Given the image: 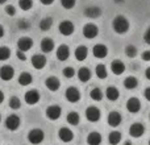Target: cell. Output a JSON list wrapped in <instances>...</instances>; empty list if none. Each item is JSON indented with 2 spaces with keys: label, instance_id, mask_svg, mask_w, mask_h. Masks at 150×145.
<instances>
[{
  "label": "cell",
  "instance_id": "obj_7",
  "mask_svg": "<svg viewBox=\"0 0 150 145\" xmlns=\"http://www.w3.org/2000/svg\"><path fill=\"white\" fill-rule=\"evenodd\" d=\"M61 114H62V109H61V107L57 106V104L49 106L46 108V116H47V119H50V120H58L61 117Z\"/></svg>",
  "mask_w": 150,
  "mask_h": 145
},
{
  "label": "cell",
  "instance_id": "obj_50",
  "mask_svg": "<svg viewBox=\"0 0 150 145\" xmlns=\"http://www.w3.org/2000/svg\"><path fill=\"white\" fill-rule=\"evenodd\" d=\"M124 145H132V143H130V141L128 140V141H125V143H124Z\"/></svg>",
  "mask_w": 150,
  "mask_h": 145
},
{
  "label": "cell",
  "instance_id": "obj_24",
  "mask_svg": "<svg viewBox=\"0 0 150 145\" xmlns=\"http://www.w3.org/2000/svg\"><path fill=\"white\" fill-rule=\"evenodd\" d=\"M74 54H75V58H76L78 61H84L86 58H87L88 50H87V48H86L84 45H80V46H78L76 49H75Z\"/></svg>",
  "mask_w": 150,
  "mask_h": 145
},
{
  "label": "cell",
  "instance_id": "obj_30",
  "mask_svg": "<svg viewBox=\"0 0 150 145\" xmlns=\"http://www.w3.org/2000/svg\"><path fill=\"white\" fill-rule=\"evenodd\" d=\"M108 141H109V144L111 145H117L120 141H121V133L117 132V131L111 132L109 133V136H108Z\"/></svg>",
  "mask_w": 150,
  "mask_h": 145
},
{
  "label": "cell",
  "instance_id": "obj_5",
  "mask_svg": "<svg viewBox=\"0 0 150 145\" xmlns=\"http://www.w3.org/2000/svg\"><path fill=\"white\" fill-rule=\"evenodd\" d=\"M58 29H59V33L63 34V36H71V34L74 33V31H75V26H74V24L71 23V21L65 20V21H62V23L59 24Z\"/></svg>",
  "mask_w": 150,
  "mask_h": 145
},
{
  "label": "cell",
  "instance_id": "obj_35",
  "mask_svg": "<svg viewBox=\"0 0 150 145\" xmlns=\"http://www.w3.org/2000/svg\"><path fill=\"white\" fill-rule=\"evenodd\" d=\"M18 5L23 11H29L33 7V0H18Z\"/></svg>",
  "mask_w": 150,
  "mask_h": 145
},
{
  "label": "cell",
  "instance_id": "obj_49",
  "mask_svg": "<svg viewBox=\"0 0 150 145\" xmlns=\"http://www.w3.org/2000/svg\"><path fill=\"white\" fill-rule=\"evenodd\" d=\"M3 36H4V28H3V26L0 25V38H1Z\"/></svg>",
  "mask_w": 150,
  "mask_h": 145
},
{
  "label": "cell",
  "instance_id": "obj_28",
  "mask_svg": "<svg viewBox=\"0 0 150 145\" xmlns=\"http://www.w3.org/2000/svg\"><path fill=\"white\" fill-rule=\"evenodd\" d=\"M138 86V80L136 77H127L124 79V87L128 88V90H133Z\"/></svg>",
  "mask_w": 150,
  "mask_h": 145
},
{
  "label": "cell",
  "instance_id": "obj_19",
  "mask_svg": "<svg viewBox=\"0 0 150 145\" xmlns=\"http://www.w3.org/2000/svg\"><path fill=\"white\" fill-rule=\"evenodd\" d=\"M101 15V9L96 5H91V7H87L84 9V16L86 17H90V18H98L100 17Z\"/></svg>",
  "mask_w": 150,
  "mask_h": 145
},
{
  "label": "cell",
  "instance_id": "obj_31",
  "mask_svg": "<svg viewBox=\"0 0 150 145\" xmlns=\"http://www.w3.org/2000/svg\"><path fill=\"white\" fill-rule=\"evenodd\" d=\"M52 25H53V18L52 17H45L40 21V29L44 31V32L49 31V29L52 28Z\"/></svg>",
  "mask_w": 150,
  "mask_h": 145
},
{
  "label": "cell",
  "instance_id": "obj_45",
  "mask_svg": "<svg viewBox=\"0 0 150 145\" xmlns=\"http://www.w3.org/2000/svg\"><path fill=\"white\" fill-rule=\"evenodd\" d=\"M144 96H145L146 100H149V102H150V87H148L145 91H144Z\"/></svg>",
  "mask_w": 150,
  "mask_h": 145
},
{
  "label": "cell",
  "instance_id": "obj_37",
  "mask_svg": "<svg viewBox=\"0 0 150 145\" xmlns=\"http://www.w3.org/2000/svg\"><path fill=\"white\" fill-rule=\"evenodd\" d=\"M9 107L12 109H18L21 107V102L20 99L17 98V96H12V98L9 99Z\"/></svg>",
  "mask_w": 150,
  "mask_h": 145
},
{
  "label": "cell",
  "instance_id": "obj_43",
  "mask_svg": "<svg viewBox=\"0 0 150 145\" xmlns=\"http://www.w3.org/2000/svg\"><path fill=\"white\" fill-rule=\"evenodd\" d=\"M28 26H29V23H28V21H25V20H20V21H18V28H21V29H28Z\"/></svg>",
  "mask_w": 150,
  "mask_h": 145
},
{
  "label": "cell",
  "instance_id": "obj_17",
  "mask_svg": "<svg viewBox=\"0 0 150 145\" xmlns=\"http://www.w3.org/2000/svg\"><path fill=\"white\" fill-rule=\"evenodd\" d=\"M111 71L113 72L115 75H121L122 72L125 71V63L120 60H115L112 61L111 63Z\"/></svg>",
  "mask_w": 150,
  "mask_h": 145
},
{
  "label": "cell",
  "instance_id": "obj_40",
  "mask_svg": "<svg viewBox=\"0 0 150 145\" xmlns=\"http://www.w3.org/2000/svg\"><path fill=\"white\" fill-rule=\"evenodd\" d=\"M5 12H7V15H9V16H15L16 9L13 5H5Z\"/></svg>",
  "mask_w": 150,
  "mask_h": 145
},
{
  "label": "cell",
  "instance_id": "obj_48",
  "mask_svg": "<svg viewBox=\"0 0 150 145\" xmlns=\"http://www.w3.org/2000/svg\"><path fill=\"white\" fill-rule=\"evenodd\" d=\"M3 100H4V92H3V91H0V104L3 103Z\"/></svg>",
  "mask_w": 150,
  "mask_h": 145
},
{
  "label": "cell",
  "instance_id": "obj_33",
  "mask_svg": "<svg viewBox=\"0 0 150 145\" xmlns=\"http://www.w3.org/2000/svg\"><path fill=\"white\" fill-rule=\"evenodd\" d=\"M90 96H91V99L92 100H95V102H100L101 99H103V92H101V90L100 88H93V90H91V92H90Z\"/></svg>",
  "mask_w": 150,
  "mask_h": 145
},
{
  "label": "cell",
  "instance_id": "obj_52",
  "mask_svg": "<svg viewBox=\"0 0 150 145\" xmlns=\"http://www.w3.org/2000/svg\"><path fill=\"white\" fill-rule=\"evenodd\" d=\"M121 1H124V0H115V3H121Z\"/></svg>",
  "mask_w": 150,
  "mask_h": 145
},
{
  "label": "cell",
  "instance_id": "obj_29",
  "mask_svg": "<svg viewBox=\"0 0 150 145\" xmlns=\"http://www.w3.org/2000/svg\"><path fill=\"white\" fill-rule=\"evenodd\" d=\"M66 120H67V123L70 125H78L80 122V116L76 112H70V114H67V116H66Z\"/></svg>",
  "mask_w": 150,
  "mask_h": 145
},
{
  "label": "cell",
  "instance_id": "obj_25",
  "mask_svg": "<svg viewBox=\"0 0 150 145\" xmlns=\"http://www.w3.org/2000/svg\"><path fill=\"white\" fill-rule=\"evenodd\" d=\"M91 75H92L91 74V70L87 68H80L79 71H78V78H79V80L83 83L88 82V80L91 79Z\"/></svg>",
  "mask_w": 150,
  "mask_h": 145
},
{
  "label": "cell",
  "instance_id": "obj_16",
  "mask_svg": "<svg viewBox=\"0 0 150 145\" xmlns=\"http://www.w3.org/2000/svg\"><path fill=\"white\" fill-rule=\"evenodd\" d=\"M127 109L129 112H132V114H137L141 109V102L137 98H130L127 102Z\"/></svg>",
  "mask_w": 150,
  "mask_h": 145
},
{
  "label": "cell",
  "instance_id": "obj_47",
  "mask_svg": "<svg viewBox=\"0 0 150 145\" xmlns=\"http://www.w3.org/2000/svg\"><path fill=\"white\" fill-rule=\"evenodd\" d=\"M145 77H146V79H149L150 80V66L148 69H146V71H145Z\"/></svg>",
  "mask_w": 150,
  "mask_h": 145
},
{
  "label": "cell",
  "instance_id": "obj_11",
  "mask_svg": "<svg viewBox=\"0 0 150 145\" xmlns=\"http://www.w3.org/2000/svg\"><path fill=\"white\" fill-rule=\"evenodd\" d=\"M121 120H122L121 115H120L117 111H112V112H109L108 116H107V122H108V124L111 125V127H113V128L119 127L120 123H121Z\"/></svg>",
  "mask_w": 150,
  "mask_h": 145
},
{
  "label": "cell",
  "instance_id": "obj_36",
  "mask_svg": "<svg viewBox=\"0 0 150 145\" xmlns=\"http://www.w3.org/2000/svg\"><path fill=\"white\" fill-rule=\"evenodd\" d=\"M125 54L129 58H134L136 55H137V48L133 46V45H128V46L125 48Z\"/></svg>",
  "mask_w": 150,
  "mask_h": 145
},
{
  "label": "cell",
  "instance_id": "obj_26",
  "mask_svg": "<svg viewBox=\"0 0 150 145\" xmlns=\"http://www.w3.org/2000/svg\"><path fill=\"white\" fill-rule=\"evenodd\" d=\"M41 50L44 53H50L53 52V49H54V41H53L52 38H44L41 41Z\"/></svg>",
  "mask_w": 150,
  "mask_h": 145
},
{
  "label": "cell",
  "instance_id": "obj_38",
  "mask_svg": "<svg viewBox=\"0 0 150 145\" xmlns=\"http://www.w3.org/2000/svg\"><path fill=\"white\" fill-rule=\"evenodd\" d=\"M75 3H76V0H61V5L65 9H73L75 7Z\"/></svg>",
  "mask_w": 150,
  "mask_h": 145
},
{
  "label": "cell",
  "instance_id": "obj_44",
  "mask_svg": "<svg viewBox=\"0 0 150 145\" xmlns=\"http://www.w3.org/2000/svg\"><path fill=\"white\" fill-rule=\"evenodd\" d=\"M142 60L146 61V62H148V61H150V50H146V52L142 53Z\"/></svg>",
  "mask_w": 150,
  "mask_h": 145
},
{
  "label": "cell",
  "instance_id": "obj_46",
  "mask_svg": "<svg viewBox=\"0 0 150 145\" xmlns=\"http://www.w3.org/2000/svg\"><path fill=\"white\" fill-rule=\"evenodd\" d=\"M40 1H41L44 5H50L54 3V0H40Z\"/></svg>",
  "mask_w": 150,
  "mask_h": 145
},
{
  "label": "cell",
  "instance_id": "obj_12",
  "mask_svg": "<svg viewBox=\"0 0 150 145\" xmlns=\"http://www.w3.org/2000/svg\"><path fill=\"white\" fill-rule=\"evenodd\" d=\"M45 65H46V57H45V55L34 54L33 57H32V66H33L34 69L41 70V69L45 68Z\"/></svg>",
  "mask_w": 150,
  "mask_h": 145
},
{
  "label": "cell",
  "instance_id": "obj_22",
  "mask_svg": "<svg viewBox=\"0 0 150 145\" xmlns=\"http://www.w3.org/2000/svg\"><path fill=\"white\" fill-rule=\"evenodd\" d=\"M101 135L99 132H91L90 135L87 136V144L88 145H100L101 144Z\"/></svg>",
  "mask_w": 150,
  "mask_h": 145
},
{
  "label": "cell",
  "instance_id": "obj_15",
  "mask_svg": "<svg viewBox=\"0 0 150 145\" xmlns=\"http://www.w3.org/2000/svg\"><path fill=\"white\" fill-rule=\"evenodd\" d=\"M58 137H59L63 143H70L74 139V133H73V131L69 129V128L62 127L59 129V132H58Z\"/></svg>",
  "mask_w": 150,
  "mask_h": 145
},
{
  "label": "cell",
  "instance_id": "obj_1",
  "mask_svg": "<svg viewBox=\"0 0 150 145\" xmlns=\"http://www.w3.org/2000/svg\"><path fill=\"white\" fill-rule=\"evenodd\" d=\"M112 28H113V31L116 32L117 34H124L129 31L130 24H129V21H128L127 17L119 15L113 18V21H112Z\"/></svg>",
  "mask_w": 150,
  "mask_h": 145
},
{
  "label": "cell",
  "instance_id": "obj_54",
  "mask_svg": "<svg viewBox=\"0 0 150 145\" xmlns=\"http://www.w3.org/2000/svg\"><path fill=\"white\" fill-rule=\"evenodd\" d=\"M149 145H150V140H149Z\"/></svg>",
  "mask_w": 150,
  "mask_h": 145
},
{
  "label": "cell",
  "instance_id": "obj_27",
  "mask_svg": "<svg viewBox=\"0 0 150 145\" xmlns=\"http://www.w3.org/2000/svg\"><path fill=\"white\" fill-rule=\"evenodd\" d=\"M33 82V77H32L29 72H21L18 75V85L21 86H29Z\"/></svg>",
  "mask_w": 150,
  "mask_h": 145
},
{
  "label": "cell",
  "instance_id": "obj_32",
  "mask_svg": "<svg viewBox=\"0 0 150 145\" xmlns=\"http://www.w3.org/2000/svg\"><path fill=\"white\" fill-rule=\"evenodd\" d=\"M96 75H98L99 79H105L107 75H108V70H107L105 65H103V63H100V65L96 66Z\"/></svg>",
  "mask_w": 150,
  "mask_h": 145
},
{
  "label": "cell",
  "instance_id": "obj_51",
  "mask_svg": "<svg viewBox=\"0 0 150 145\" xmlns=\"http://www.w3.org/2000/svg\"><path fill=\"white\" fill-rule=\"evenodd\" d=\"M4 3H7V0H0V4H4Z\"/></svg>",
  "mask_w": 150,
  "mask_h": 145
},
{
  "label": "cell",
  "instance_id": "obj_6",
  "mask_svg": "<svg viewBox=\"0 0 150 145\" xmlns=\"http://www.w3.org/2000/svg\"><path fill=\"white\" fill-rule=\"evenodd\" d=\"M24 99H25L26 104H29V106H34V104H37L40 102V92L37 90H29V91L25 92Z\"/></svg>",
  "mask_w": 150,
  "mask_h": 145
},
{
  "label": "cell",
  "instance_id": "obj_10",
  "mask_svg": "<svg viewBox=\"0 0 150 145\" xmlns=\"http://www.w3.org/2000/svg\"><path fill=\"white\" fill-rule=\"evenodd\" d=\"M145 133V127H144L141 123H134V124L130 125L129 128V135L132 136V137H141V136Z\"/></svg>",
  "mask_w": 150,
  "mask_h": 145
},
{
  "label": "cell",
  "instance_id": "obj_2",
  "mask_svg": "<svg viewBox=\"0 0 150 145\" xmlns=\"http://www.w3.org/2000/svg\"><path fill=\"white\" fill-rule=\"evenodd\" d=\"M44 139H45V133H44V131L40 129V128H34V129H32L30 132L28 133L29 143L33 145L41 144L42 141H44Z\"/></svg>",
  "mask_w": 150,
  "mask_h": 145
},
{
  "label": "cell",
  "instance_id": "obj_39",
  "mask_svg": "<svg viewBox=\"0 0 150 145\" xmlns=\"http://www.w3.org/2000/svg\"><path fill=\"white\" fill-rule=\"evenodd\" d=\"M75 75V70L73 68H65L63 69V77L66 78H73Z\"/></svg>",
  "mask_w": 150,
  "mask_h": 145
},
{
  "label": "cell",
  "instance_id": "obj_34",
  "mask_svg": "<svg viewBox=\"0 0 150 145\" xmlns=\"http://www.w3.org/2000/svg\"><path fill=\"white\" fill-rule=\"evenodd\" d=\"M11 57V50L7 46H1L0 48V61H7Z\"/></svg>",
  "mask_w": 150,
  "mask_h": 145
},
{
  "label": "cell",
  "instance_id": "obj_3",
  "mask_svg": "<svg viewBox=\"0 0 150 145\" xmlns=\"http://www.w3.org/2000/svg\"><path fill=\"white\" fill-rule=\"evenodd\" d=\"M86 117H87L88 122L96 123V122H99V119L101 117V112H100V109H99L98 107L91 106V107H88V108L86 109Z\"/></svg>",
  "mask_w": 150,
  "mask_h": 145
},
{
  "label": "cell",
  "instance_id": "obj_18",
  "mask_svg": "<svg viewBox=\"0 0 150 145\" xmlns=\"http://www.w3.org/2000/svg\"><path fill=\"white\" fill-rule=\"evenodd\" d=\"M15 75V70H13L12 66H8V65H4L1 69H0V78L3 80H11Z\"/></svg>",
  "mask_w": 150,
  "mask_h": 145
},
{
  "label": "cell",
  "instance_id": "obj_4",
  "mask_svg": "<svg viewBox=\"0 0 150 145\" xmlns=\"http://www.w3.org/2000/svg\"><path fill=\"white\" fill-rule=\"evenodd\" d=\"M98 33H99V29L95 24L90 23V24H86V25L83 26V36H84L86 38L92 40L98 36Z\"/></svg>",
  "mask_w": 150,
  "mask_h": 145
},
{
  "label": "cell",
  "instance_id": "obj_21",
  "mask_svg": "<svg viewBox=\"0 0 150 145\" xmlns=\"http://www.w3.org/2000/svg\"><path fill=\"white\" fill-rule=\"evenodd\" d=\"M45 86H46L50 91H57L61 86V82L57 77H49L45 80Z\"/></svg>",
  "mask_w": 150,
  "mask_h": 145
},
{
  "label": "cell",
  "instance_id": "obj_13",
  "mask_svg": "<svg viewBox=\"0 0 150 145\" xmlns=\"http://www.w3.org/2000/svg\"><path fill=\"white\" fill-rule=\"evenodd\" d=\"M92 54L96 58H105L108 54V48L104 44H96L92 49Z\"/></svg>",
  "mask_w": 150,
  "mask_h": 145
},
{
  "label": "cell",
  "instance_id": "obj_55",
  "mask_svg": "<svg viewBox=\"0 0 150 145\" xmlns=\"http://www.w3.org/2000/svg\"><path fill=\"white\" fill-rule=\"evenodd\" d=\"M149 117H150V115H149Z\"/></svg>",
  "mask_w": 150,
  "mask_h": 145
},
{
  "label": "cell",
  "instance_id": "obj_8",
  "mask_svg": "<svg viewBox=\"0 0 150 145\" xmlns=\"http://www.w3.org/2000/svg\"><path fill=\"white\" fill-rule=\"evenodd\" d=\"M20 123H21V120H20V117L17 116V115H9V116L5 119V127L8 128L9 131H16L18 127H20Z\"/></svg>",
  "mask_w": 150,
  "mask_h": 145
},
{
  "label": "cell",
  "instance_id": "obj_14",
  "mask_svg": "<svg viewBox=\"0 0 150 145\" xmlns=\"http://www.w3.org/2000/svg\"><path fill=\"white\" fill-rule=\"evenodd\" d=\"M33 46V40L29 38V37H21L17 41V48L18 50H23V52H28L32 49Z\"/></svg>",
  "mask_w": 150,
  "mask_h": 145
},
{
  "label": "cell",
  "instance_id": "obj_41",
  "mask_svg": "<svg viewBox=\"0 0 150 145\" xmlns=\"http://www.w3.org/2000/svg\"><path fill=\"white\" fill-rule=\"evenodd\" d=\"M144 41H145L148 45H150V26L146 29L145 34H144Z\"/></svg>",
  "mask_w": 150,
  "mask_h": 145
},
{
  "label": "cell",
  "instance_id": "obj_42",
  "mask_svg": "<svg viewBox=\"0 0 150 145\" xmlns=\"http://www.w3.org/2000/svg\"><path fill=\"white\" fill-rule=\"evenodd\" d=\"M16 55H17V58L20 61H25L26 60V55H25V52H23V50H17V53H16Z\"/></svg>",
  "mask_w": 150,
  "mask_h": 145
},
{
  "label": "cell",
  "instance_id": "obj_23",
  "mask_svg": "<svg viewBox=\"0 0 150 145\" xmlns=\"http://www.w3.org/2000/svg\"><path fill=\"white\" fill-rule=\"evenodd\" d=\"M105 96L108 98V100L115 102V100H117V99H119L120 91L117 90L115 86H109V87L107 88V91H105Z\"/></svg>",
  "mask_w": 150,
  "mask_h": 145
},
{
  "label": "cell",
  "instance_id": "obj_20",
  "mask_svg": "<svg viewBox=\"0 0 150 145\" xmlns=\"http://www.w3.org/2000/svg\"><path fill=\"white\" fill-rule=\"evenodd\" d=\"M69 57H70V49H69V46L67 45H61L57 49V58L63 62V61H66Z\"/></svg>",
  "mask_w": 150,
  "mask_h": 145
},
{
  "label": "cell",
  "instance_id": "obj_9",
  "mask_svg": "<svg viewBox=\"0 0 150 145\" xmlns=\"http://www.w3.org/2000/svg\"><path fill=\"white\" fill-rule=\"evenodd\" d=\"M65 96H66V99H67L70 103H76V102H79L80 100V92H79V90H78L76 87H69L67 90H66V92H65Z\"/></svg>",
  "mask_w": 150,
  "mask_h": 145
},
{
  "label": "cell",
  "instance_id": "obj_53",
  "mask_svg": "<svg viewBox=\"0 0 150 145\" xmlns=\"http://www.w3.org/2000/svg\"><path fill=\"white\" fill-rule=\"evenodd\" d=\"M0 122H1V116H0Z\"/></svg>",
  "mask_w": 150,
  "mask_h": 145
}]
</instances>
